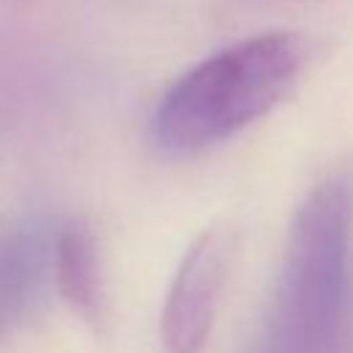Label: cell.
Masks as SVG:
<instances>
[{
    "label": "cell",
    "mask_w": 353,
    "mask_h": 353,
    "mask_svg": "<svg viewBox=\"0 0 353 353\" xmlns=\"http://www.w3.org/2000/svg\"><path fill=\"white\" fill-rule=\"evenodd\" d=\"M36 301L33 273L19 254L17 243L6 234L0 240V328L11 323V317L30 309Z\"/></svg>",
    "instance_id": "obj_5"
},
{
    "label": "cell",
    "mask_w": 353,
    "mask_h": 353,
    "mask_svg": "<svg viewBox=\"0 0 353 353\" xmlns=\"http://www.w3.org/2000/svg\"><path fill=\"white\" fill-rule=\"evenodd\" d=\"M353 185L331 176L292 215L279 276L248 353H331L347 314Z\"/></svg>",
    "instance_id": "obj_1"
},
{
    "label": "cell",
    "mask_w": 353,
    "mask_h": 353,
    "mask_svg": "<svg viewBox=\"0 0 353 353\" xmlns=\"http://www.w3.org/2000/svg\"><path fill=\"white\" fill-rule=\"evenodd\" d=\"M52 281L72 312L91 328L108 320L99 245L83 221H69L52 234Z\"/></svg>",
    "instance_id": "obj_4"
},
{
    "label": "cell",
    "mask_w": 353,
    "mask_h": 353,
    "mask_svg": "<svg viewBox=\"0 0 353 353\" xmlns=\"http://www.w3.org/2000/svg\"><path fill=\"white\" fill-rule=\"evenodd\" d=\"M234 254L237 237L229 226L204 229L188 245L160 314V334L168 353H201L210 339Z\"/></svg>",
    "instance_id": "obj_3"
},
{
    "label": "cell",
    "mask_w": 353,
    "mask_h": 353,
    "mask_svg": "<svg viewBox=\"0 0 353 353\" xmlns=\"http://www.w3.org/2000/svg\"><path fill=\"white\" fill-rule=\"evenodd\" d=\"M303 63L306 41L287 30L256 33L207 55L163 94L152 143L168 157H193L229 141L290 94Z\"/></svg>",
    "instance_id": "obj_2"
}]
</instances>
